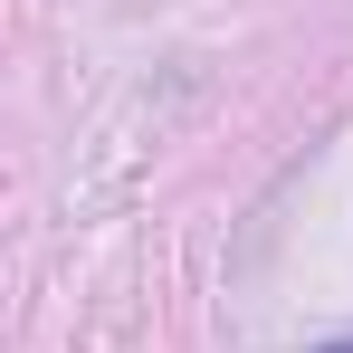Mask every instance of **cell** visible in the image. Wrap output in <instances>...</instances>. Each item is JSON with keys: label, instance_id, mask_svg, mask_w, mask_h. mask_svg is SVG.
<instances>
[{"label": "cell", "instance_id": "1", "mask_svg": "<svg viewBox=\"0 0 353 353\" xmlns=\"http://www.w3.org/2000/svg\"><path fill=\"white\" fill-rule=\"evenodd\" d=\"M325 353H353V334H334V344H325Z\"/></svg>", "mask_w": 353, "mask_h": 353}]
</instances>
